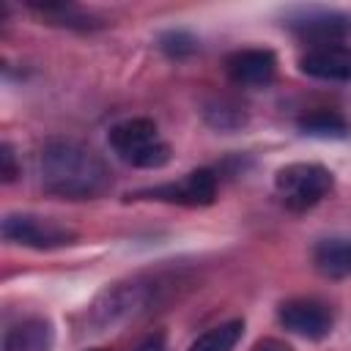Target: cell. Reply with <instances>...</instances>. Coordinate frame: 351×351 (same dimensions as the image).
<instances>
[{"label": "cell", "instance_id": "5", "mask_svg": "<svg viewBox=\"0 0 351 351\" xmlns=\"http://www.w3.org/2000/svg\"><path fill=\"white\" fill-rule=\"evenodd\" d=\"M3 239L11 244L33 247V250H55L66 247L77 239V233L55 219L36 214H8L3 219Z\"/></svg>", "mask_w": 351, "mask_h": 351}, {"label": "cell", "instance_id": "2", "mask_svg": "<svg viewBox=\"0 0 351 351\" xmlns=\"http://www.w3.org/2000/svg\"><path fill=\"white\" fill-rule=\"evenodd\" d=\"M110 148L132 167H162L170 162V145L148 118H126L110 129Z\"/></svg>", "mask_w": 351, "mask_h": 351}, {"label": "cell", "instance_id": "3", "mask_svg": "<svg viewBox=\"0 0 351 351\" xmlns=\"http://www.w3.org/2000/svg\"><path fill=\"white\" fill-rule=\"evenodd\" d=\"M332 184H335L332 173L315 162L285 165L282 170H277V178H274L277 197L291 211H307L318 206L332 192Z\"/></svg>", "mask_w": 351, "mask_h": 351}, {"label": "cell", "instance_id": "7", "mask_svg": "<svg viewBox=\"0 0 351 351\" xmlns=\"http://www.w3.org/2000/svg\"><path fill=\"white\" fill-rule=\"evenodd\" d=\"M280 324L299 337L324 340L335 326V315L329 304H324L321 299L299 296V299H288L280 304Z\"/></svg>", "mask_w": 351, "mask_h": 351}, {"label": "cell", "instance_id": "12", "mask_svg": "<svg viewBox=\"0 0 351 351\" xmlns=\"http://www.w3.org/2000/svg\"><path fill=\"white\" fill-rule=\"evenodd\" d=\"M313 263L324 277L340 280L351 274V236H332L315 244Z\"/></svg>", "mask_w": 351, "mask_h": 351}, {"label": "cell", "instance_id": "16", "mask_svg": "<svg viewBox=\"0 0 351 351\" xmlns=\"http://www.w3.org/2000/svg\"><path fill=\"white\" fill-rule=\"evenodd\" d=\"M0 165H3V181H14L16 176H19V170H16V162H14V151H11V145L8 143H3V148H0Z\"/></svg>", "mask_w": 351, "mask_h": 351}, {"label": "cell", "instance_id": "14", "mask_svg": "<svg viewBox=\"0 0 351 351\" xmlns=\"http://www.w3.org/2000/svg\"><path fill=\"white\" fill-rule=\"evenodd\" d=\"M299 129L313 137H346L351 132L348 121L335 110H313L299 121Z\"/></svg>", "mask_w": 351, "mask_h": 351}, {"label": "cell", "instance_id": "1", "mask_svg": "<svg viewBox=\"0 0 351 351\" xmlns=\"http://www.w3.org/2000/svg\"><path fill=\"white\" fill-rule=\"evenodd\" d=\"M41 186L69 200H90L110 189V167L104 159L77 140H49L38 156Z\"/></svg>", "mask_w": 351, "mask_h": 351}, {"label": "cell", "instance_id": "4", "mask_svg": "<svg viewBox=\"0 0 351 351\" xmlns=\"http://www.w3.org/2000/svg\"><path fill=\"white\" fill-rule=\"evenodd\" d=\"M156 291V285L151 288V282L134 280V282H121L115 288H110L90 310V324L96 329H107L115 324H123L129 318H134L137 313H143L151 304V293Z\"/></svg>", "mask_w": 351, "mask_h": 351}, {"label": "cell", "instance_id": "10", "mask_svg": "<svg viewBox=\"0 0 351 351\" xmlns=\"http://www.w3.org/2000/svg\"><path fill=\"white\" fill-rule=\"evenodd\" d=\"M228 77L244 88H263L274 80L277 58L269 49H239L225 63Z\"/></svg>", "mask_w": 351, "mask_h": 351}, {"label": "cell", "instance_id": "13", "mask_svg": "<svg viewBox=\"0 0 351 351\" xmlns=\"http://www.w3.org/2000/svg\"><path fill=\"white\" fill-rule=\"evenodd\" d=\"M241 335H244V321L233 318V321L217 324V326L206 329L203 335H197L186 351H233L236 343L241 340Z\"/></svg>", "mask_w": 351, "mask_h": 351}, {"label": "cell", "instance_id": "19", "mask_svg": "<svg viewBox=\"0 0 351 351\" xmlns=\"http://www.w3.org/2000/svg\"><path fill=\"white\" fill-rule=\"evenodd\" d=\"M90 351H101V348H90Z\"/></svg>", "mask_w": 351, "mask_h": 351}, {"label": "cell", "instance_id": "8", "mask_svg": "<svg viewBox=\"0 0 351 351\" xmlns=\"http://www.w3.org/2000/svg\"><path fill=\"white\" fill-rule=\"evenodd\" d=\"M154 200L178 203V206H208L217 197V176L211 170H192L181 181H170L145 192Z\"/></svg>", "mask_w": 351, "mask_h": 351}, {"label": "cell", "instance_id": "17", "mask_svg": "<svg viewBox=\"0 0 351 351\" xmlns=\"http://www.w3.org/2000/svg\"><path fill=\"white\" fill-rule=\"evenodd\" d=\"M134 351H167V343H165V335H151V337H145Z\"/></svg>", "mask_w": 351, "mask_h": 351}, {"label": "cell", "instance_id": "6", "mask_svg": "<svg viewBox=\"0 0 351 351\" xmlns=\"http://www.w3.org/2000/svg\"><path fill=\"white\" fill-rule=\"evenodd\" d=\"M288 27L310 47L343 44V38L351 33V16L335 8H304L288 19Z\"/></svg>", "mask_w": 351, "mask_h": 351}, {"label": "cell", "instance_id": "18", "mask_svg": "<svg viewBox=\"0 0 351 351\" xmlns=\"http://www.w3.org/2000/svg\"><path fill=\"white\" fill-rule=\"evenodd\" d=\"M250 351H293L288 343H282V340H274V337H266V340H258Z\"/></svg>", "mask_w": 351, "mask_h": 351}, {"label": "cell", "instance_id": "11", "mask_svg": "<svg viewBox=\"0 0 351 351\" xmlns=\"http://www.w3.org/2000/svg\"><path fill=\"white\" fill-rule=\"evenodd\" d=\"M52 324L41 315H27L11 324L3 335V351H49Z\"/></svg>", "mask_w": 351, "mask_h": 351}, {"label": "cell", "instance_id": "9", "mask_svg": "<svg viewBox=\"0 0 351 351\" xmlns=\"http://www.w3.org/2000/svg\"><path fill=\"white\" fill-rule=\"evenodd\" d=\"M304 74L329 82H351V47L348 44H326V47H307L299 58Z\"/></svg>", "mask_w": 351, "mask_h": 351}, {"label": "cell", "instance_id": "15", "mask_svg": "<svg viewBox=\"0 0 351 351\" xmlns=\"http://www.w3.org/2000/svg\"><path fill=\"white\" fill-rule=\"evenodd\" d=\"M162 47H165L167 52H173V55H181V52H192V49H195V41H192L186 33L173 30V33H167V36L162 38Z\"/></svg>", "mask_w": 351, "mask_h": 351}]
</instances>
